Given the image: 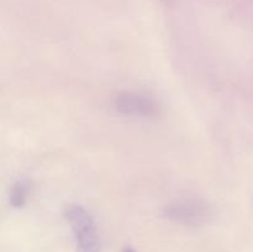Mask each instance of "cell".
<instances>
[{
    "instance_id": "cell-5",
    "label": "cell",
    "mask_w": 253,
    "mask_h": 252,
    "mask_svg": "<svg viewBox=\"0 0 253 252\" xmlns=\"http://www.w3.org/2000/svg\"><path fill=\"white\" fill-rule=\"evenodd\" d=\"M123 252H135V251H133L132 249H130V247H127V249H125V250H124Z\"/></svg>"
},
{
    "instance_id": "cell-3",
    "label": "cell",
    "mask_w": 253,
    "mask_h": 252,
    "mask_svg": "<svg viewBox=\"0 0 253 252\" xmlns=\"http://www.w3.org/2000/svg\"><path fill=\"white\" fill-rule=\"evenodd\" d=\"M114 108L123 115L131 118L148 119L157 115V104L146 95L133 91H124L114 99Z\"/></svg>"
},
{
    "instance_id": "cell-4",
    "label": "cell",
    "mask_w": 253,
    "mask_h": 252,
    "mask_svg": "<svg viewBox=\"0 0 253 252\" xmlns=\"http://www.w3.org/2000/svg\"><path fill=\"white\" fill-rule=\"evenodd\" d=\"M27 194H29V183L25 180H19L15 183L10 192V203L15 208H22L26 204Z\"/></svg>"
},
{
    "instance_id": "cell-1",
    "label": "cell",
    "mask_w": 253,
    "mask_h": 252,
    "mask_svg": "<svg viewBox=\"0 0 253 252\" xmlns=\"http://www.w3.org/2000/svg\"><path fill=\"white\" fill-rule=\"evenodd\" d=\"M64 217L73 231L77 252H101L95 222L86 209L69 204L64 209Z\"/></svg>"
},
{
    "instance_id": "cell-2",
    "label": "cell",
    "mask_w": 253,
    "mask_h": 252,
    "mask_svg": "<svg viewBox=\"0 0 253 252\" xmlns=\"http://www.w3.org/2000/svg\"><path fill=\"white\" fill-rule=\"evenodd\" d=\"M165 215L169 220L184 225H202L214 215L212 208L199 199H180L165 208Z\"/></svg>"
}]
</instances>
